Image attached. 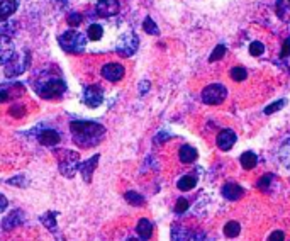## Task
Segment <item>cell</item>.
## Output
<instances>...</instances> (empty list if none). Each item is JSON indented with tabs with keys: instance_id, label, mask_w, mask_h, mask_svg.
<instances>
[{
	"instance_id": "obj_41",
	"label": "cell",
	"mask_w": 290,
	"mask_h": 241,
	"mask_svg": "<svg viewBox=\"0 0 290 241\" xmlns=\"http://www.w3.org/2000/svg\"><path fill=\"white\" fill-rule=\"evenodd\" d=\"M141 240V238H139ZM139 240H134V238H129V240H127V241H139Z\"/></svg>"
},
{
	"instance_id": "obj_37",
	"label": "cell",
	"mask_w": 290,
	"mask_h": 241,
	"mask_svg": "<svg viewBox=\"0 0 290 241\" xmlns=\"http://www.w3.org/2000/svg\"><path fill=\"white\" fill-rule=\"evenodd\" d=\"M272 180V175H265V177H261V180L258 182V189H267L268 184H270Z\"/></svg>"
},
{
	"instance_id": "obj_2",
	"label": "cell",
	"mask_w": 290,
	"mask_h": 241,
	"mask_svg": "<svg viewBox=\"0 0 290 241\" xmlns=\"http://www.w3.org/2000/svg\"><path fill=\"white\" fill-rule=\"evenodd\" d=\"M58 43H60V46L63 51L71 53V54H77L85 50V46H87V37H85V34H82L80 31L70 29L58 37Z\"/></svg>"
},
{
	"instance_id": "obj_14",
	"label": "cell",
	"mask_w": 290,
	"mask_h": 241,
	"mask_svg": "<svg viewBox=\"0 0 290 241\" xmlns=\"http://www.w3.org/2000/svg\"><path fill=\"white\" fill-rule=\"evenodd\" d=\"M37 139H39V143L43 146H56L61 138L54 129H43L39 133V136H37Z\"/></svg>"
},
{
	"instance_id": "obj_11",
	"label": "cell",
	"mask_w": 290,
	"mask_h": 241,
	"mask_svg": "<svg viewBox=\"0 0 290 241\" xmlns=\"http://www.w3.org/2000/svg\"><path fill=\"white\" fill-rule=\"evenodd\" d=\"M95 10L102 17H112L119 12V0H99Z\"/></svg>"
},
{
	"instance_id": "obj_29",
	"label": "cell",
	"mask_w": 290,
	"mask_h": 241,
	"mask_svg": "<svg viewBox=\"0 0 290 241\" xmlns=\"http://www.w3.org/2000/svg\"><path fill=\"white\" fill-rule=\"evenodd\" d=\"M285 104H287V101H285V99H282V101H278V102H273V104H270L267 109H265V114H268V116L273 114V112L280 111V109L284 107Z\"/></svg>"
},
{
	"instance_id": "obj_24",
	"label": "cell",
	"mask_w": 290,
	"mask_h": 241,
	"mask_svg": "<svg viewBox=\"0 0 290 241\" xmlns=\"http://www.w3.org/2000/svg\"><path fill=\"white\" fill-rule=\"evenodd\" d=\"M239 231H241V226L238 224L236 221H229L224 226V235H226L227 238H236V236L239 235Z\"/></svg>"
},
{
	"instance_id": "obj_6",
	"label": "cell",
	"mask_w": 290,
	"mask_h": 241,
	"mask_svg": "<svg viewBox=\"0 0 290 241\" xmlns=\"http://www.w3.org/2000/svg\"><path fill=\"white\" fill-rule=\"evenodd\" d=\"M137 46H139V39L134 33H126L120 36V39L117 41L116 51L124 58L133 56L134 53L137 51Z\"/></svg>"
},
{
	"instance_id": "obj_40",
	"label": "cell",
	"mask_w": 290,
	"mask_h": 241,
	"mask_svg": "<svg viewBox=\"0 0 290 241\" xmlns=\"http://www.w3.org/2000/svg\"><path fill=\"white\" fill-rule=\"evenodd\" d=\"M289 54H290V39H287L284 43V51H282V56L284 58H287Z\"/></svg>"
},
{
	"instance_id": "obj_23",
	"label": "cell",
	"mask_w": 290,
	"mask_h": 241,
	"mask_svg": "<svg viewBox=\"0 0 290 241\" xmlns=\"http://www.w3.org/2000/svg\"><path fill=\"white\" fill-rule=\"evenodd\" d=\"M41 223L46 226L50 231H56V212H46V214L41 218Z\"/></svg>"
},
{
	"instance_id": "obj_32",
	"label": "cell",
	"mask_w": 290,
	"mask_h": 241,
	"mask_svg": "<svg viewBox=\"0 0 290 241\" xmlns=\"http://www.w3.org/2000/svg\"><path fill=\"white\" fill-rule=\"evenodd\" d=\"M187 209H188V201H187V199H178L177 206H175V212H177V214H182V212H185Z\"/></svg>"
},
{
	"instance_id": "obj_19",
	"label": "cell",
	"mask_w": 290,
	"mask_h": 241,
	"mask_svg": "<svg viewBox=\"0 0 290 241\" xmlns=\"http://www.w3.org/2000/svg\"><path fill=\"white\" fill-rule=\"evenodd\" d=\"M171 241H195V235L187 233L184 228L173 226V229H171Z\"/></svg>"
},
{
	"instance_id": "obj_28",
	"label": "cell",
	"mask_w": 290,
	"mask_h": 241,
	"mask_svg": "<svg viewBox=\"0 0 290 241\" xmlns=\"http://www.w3.org/2000/svg\"><path fill=\"white\" fill-rule=\"evenodd\" d=\"M143 27H144V31H146L148 34H158V26L153 22V19H151V17H146V19H144Z\"/></svg>"
},
{
	"instance_id": "obj_26",
	"label": "cell",
	"mask_w": 290,
	"mask_h": 241,
	"mask_svg": "<svg viewBox=\"0 0 290 241\" xmlns=\"http://www.w3.org/2000/svg\"><path fill=\"white\" fill-rule=\"evenodd\" d=\"M248 77V71L244 70L243 67H234L233 70H231V78L236 82H244Z\"/></svg>"
},
{
	"instance_id": "obj_17",
	"label": "cell",
	"mask_w": 290,
	"mask_h": 241,
	"mask_svg": "<svg viewBox=\"0 0 290 241\" xmlns=\"http://www.w3.org/2000/svg\"><path fill=\"white\" fill-rule=\"evenodd\" d=\"M136 233L143 241L150 240L151 235H153V224H151L150 219H144V218L139 219V223H137V226H136Z\"/></svg>"
},
{
	"instance_id": "obj_16",
	"label": "cell",
	"mask_w": 290,
	"mask_h": 241,
	"mask_svg": "<svg viewBox=\"0 0 290 241\" xmlns=\"http://www.w3.org/2000/svg\"><path fill=\"white\" fill-rule=\"evenodd\" d=\"M222 195L226 199H229V201H239L244 195V190L243 187H239L236 184H226L222 187Z\"/></svg>"
},
{
	"instance_id": "obj_33",
	"label": "cell",
	"mask_w": 290,
	"mask_h": 241,
	"mask_svg": "<svg viewBox=\"0 0 290 241\" xmlns=\"http://www.w3.org/2000/svg\"><path fill=\"white\" fill-rule=\"evenodd\" d=\"M82 22V16L80 14H71L70 17H68V24H70L71 27H78Z\"/></svg>"
},
{
	"instance_id": "obj_25",
	"label": "cell",
	"mask_w": 290,
	"mask_h": 241,
	"mask_svg": "<svg viewBox=\"0 0 290 241\" xmlns=\"http://www.w3.org/2000/svg\"><path fill=\"white\" fill-rule=\"evenodd\" d=\"M88 37H90L92 41H100L103 36V29L99 26V24H92L90 27H88Z\"/></svg>"
},
{
	"instance_id": "obj_20",
	"label": "cell",
	"mask_w": 290,
	"mask_h": 241,
	"mask_svg": "<svg viewBox=\"0 0 290 241\" xmlns=\"http://www.w3.org/2000/svg\"><path fill=\"white\" fill-rule=\"evenodd\" d=\"M178 156H180V161H184V163H192V161L197 160V151H195V148L185 144V146L180 148Z\"/></svg>"
},
{
	"instance_id": "obj_36",
	"label": "cell",
	"mask_w": 290,
	"mask_h": 241,
	"mask_svg": "<svg viewBox=\"0 0 290 241\" xmlns=\"http://www.w3.org/2000/svg\"><path fill=\"white\" fill-rule=\"evenodd\" d=\"M268 241H285V235L282 231H273L268 236Z\"/></svg>"
},
{
	"instance_id": "obj_15",
	"label": "cell",
	"mask_w": 290,
	"mask_h": 241,
	"mask_svg": "<svg viewBox=\"0 0 290 241\" xmlns=\"http://www.w3.org/2000/svg\"><path fill=\"white\" fill-rule=\"evenodd\" d=\"M97 163H99V155H95L94 158H90V160H87L85 163H82L80 167H78V170H80V173L85 182L92 180V175H94V172L97 168Z\"/></svg>"
},
{
	"instance_id": "obj_12",
	"label": "cell",
	"mask_w": 290,
	"mask_h": 241,
	"mask_svg": "<svg viewBox=\"0 0 290 241\" xmlns=\"http://www.w3.org/2000/svg\"><path fill=\"white\" fill-rule=\"evenodd\" d=\"M14 56V43L9 36L0 34V65H5Z\"/></svg>"
},
{
	"instance_id": "obj_7",
	"label": "cell",
	"mask_w": 290,
	"mask_h": 241,
	"mask_svg": "<svg viewBox=\"0 0 290 241\" xmlns=\"http://www.w3.org/2000/svg\"><path fill=\"white\" fill-rule=\"evenodd\" d=\"M27 65H29V58H27V54H24V53L16 54L14 53V56L5 63V77L10 78V77H17V75L24 73L26 68H27Z\"/></svg>"
},
{
	"instance_id": "obj_30",
	"label": "cell",
	"mask_w": 290,
	"mask_h": 241,
	"mask_svg": "<svg viewBox=\"0 0 290 241\" xmlns=\"http://www.w3.org/2000/svg\"><path fill=\"white\" fill-rule=\"evenodd\" d=\"M263 43H260V41H255V43L250 44V53L251 56H261L263 54Z\"/></svg>"
},
{
	"instance_id": "obj_4",
	"label": "cell",
	"mask_w": 290,
	"mask_h": 241,
	"mask_svg": "<svg viewBox=\"0 0 290 241\" xmlns=\"http://www.w3.org/2000/svg\"><path fill=\"white\" fill-rule=\"evenodd\" d=\"M65 90H67V84H65L63 80H48L36 87V92L39 94V97L43 99L60 97V95L65 94Z\"/></svg>"
},
{
	"instance_id": "obj_10",
	"label": "cell",
	"mask_w": 290,
	"mask_h": 241,
	"mask_svg": "<svg viewBox=\"0 0 290 241\" xmlns=\"http://www.w3.org/2000/svg\"><path fill=\"white\" fill-rule=\"evenodd\" d=\"M102 77L109 82H119L124 77V67L119 63H107L102 68Z\"/></svg>"
},
{
	"instance_id": "obj_5",
	"label": "cell",
	"mask_w": 290,
	"mask_h": 241,
	"mask_svg": "<svg viewBox=\"0 0 290 241\" xmlns=\"http://www.w3.org/2000/svg\"><path fill=\"white\" fill-rule=\"evenodd\" d=\"M226 87L221 84H210L202 90V102L207 105H219L226 99Z\"/></svg>"
},
{
	"instance_id": "obj_1",
	"label": "cell",
	"mask_w": 290,
	"mask_h": 241,
	"mask_svg": "<svg viewBox=\"0 0 290 241\" xmlns=\"http://www.w3.org/2000/svg\"><path fill=\"white\" fill-rule=\"evenodd\" d=\"M73 141L80 148H94L105 136V127L92 120H73L70 124Z\"/></svg>"
},
{
	"instance_id": "obj_34",
	"label": "cell",
	"mask_w": 290,
	"mask_h": 241,
	"mask_svg": "<svg viewBox=\"0 0 290 241\" xmlns=\"http://www.w3.org/2000/svg\"><path fill=\"white\" fill-rule=\"evenodd\" d=\"M10 114H12L14 118H22V116L26 114V111H24V107H20V105H14V107L10 109Z\"/></svg>"
},
{
	"instance_id": "obj_22",
	"label": "cell",
	"mask_w": 290,
	"mask_h": 241,
	"mask_svg": "<svg viewBox=\"0 0 290 241\" xmlns=\"http://www.w3.org/2000/svg\"><path fill=\"white\" fill-rule=\"evenodd\" d=\"M195 185H197V177H192V175H185V177H182L180 180L177 182L178 190H182V192L190 190V189H193Z\"/></svg>"
},
{
	"instance_id": "obj_8",
	"label": "cell",
	"mask_w": 290,
	"mask_h": 241,
	"mask_svg": "<svg viewBox=\"0 0 290 241\" xmlns=\"http://www.w3.org/2000/svg\"><path fill=\"white\" fill-rule=\"evenodd\" d=\"M84 102L88 105V107H99L100 104L103 102V94H102V88L97 87V85H92L85 90L84 94Z\"/></svg>"
},
{
	"instance_id": "obj_27",
	"label": "cell",
	"mask_w": 290,
	"mask_h": 241,
	"mask_svg": "<svg viewBox=\"0 0 290 241\" xmlns=\"http://www.w3.org/2000/svg\"><path fill=\"white\" fill-rule=\"evenodd\" d=\"M126 201L129 202L131 206H143L144 204V197H141L137 192H126Z\"/></svg>"
},
{
	"instance_id": "obj_42",
	"label": "cell",
	"mask_w": 290,
	"mask_h": 241,
	"mask_svg": "<svg viewBox=\"0 0 290 241\" xmlns=\"http://www.w3.org/2000/svg\"><path fill=\"white\" fill-rule=\"evenodd\" d=\"M289 2H290V0H289Z\"/></svg>"
},
{
	"instance_id": "obj_39",
	"label": "cell",
	"mask_w": 290,
	"mask_h": 241,
	"mask_svg": "<svg viewBox=\"0 0 290 241\" xmlns=\"http://www.w3.org/2000/svg\"><path fill=\"white\" fill-rule=\"evenodd\" d=\"M7 206H9V201H7V197L3 194H0V212L5 211Z\"/></svg>"
},
{
	"instance_id": "obj_31",
	"label": "cell",
	"mask_w": 290,
	"mask_h": 241,
	"mask_svg": "<svg viewBox=\"0 0 290 241\" xmlns=\"http://www.w3.org/2000/svg\"><path fill=\"white\" fill-rule=\"evenodd\" d=\"M226 54V48L222 46V44H217L216 46V50L212 51V54L209 56V61H217V60H221V58Z\"/></svg>"
},
{
	"instance_id": "obj_35",
	"label": "cell",
	"mask_w": 290,
	"mask_h": 241,
	"mask_svg": "<svg viewBox=\"0 0 290 241\" xmlns=\"http://www.w3.org/2000/svg\"><path fill=\"white\" fill-rule=\"evenodd\" d=\"M284 0H278L277 2V10H278V16H280V19L285 20V16H287V9L284 7Z\"/></svg>"
},
{
	"instance_id": "obj_21",
	"label": "cell",
	"mask_w": 290,
	"mask_h": 241,
	"mask_svg": "<svg viewBox=\"0 0 290 241\" xmlns=\"http://www.w3.org/2000/svg\"><path fill=\"white\" fill-rule=\"evenodd\" d=\"M239 161H241V165H243L244 170H251V168L256 167L258 158H256V155H255L253 151H246V153L241 155Z\"/></svg>"
},
{
	"instance_id": "obj_9",
	"label": "cell",
	"mask_w": 290,
	"mask_h": 241,
	"mask_svg": "<svg viewBox=\"0 0 290 241\" xmlns=\"http://www.w3.org/2000/svg\"><path fill=\"white\" fill-rule=\"evenodd\" d=\"M234 143H236V133L231 129H222L216 138L217 148L222 151H229L234 146Z\"/></svg>"
},
{
	"instance_id": "obj_18",
	"label": "cell",
	"mask_w": 290,
	"mask_h": 241,
	"mask_svg": "<svg viewBox=\"0 0 290 241\" xmlns=\"http://www.w3.org/2000/svg\"><path fill=\"white\" fill-rule=\"evenodd\" d=\"M16 9H17L16 0H0V20L12 16L16 12Z\"/></svg>"
},
{
	"instance_id": "obj_3",
	"label": "cell",
	"mask_w": 290,
	"mask_h": 241,
	"mask_svg": "<svg viewBox=\"0 0 290 241\" xmlns=\"http://www.w3.org/2000/svg\"><path fill=\"white\" fill-rule=\"evenodd\" d=\"M56 156L61 175L67 178H73L75 173L78 172V167H80V155L71 150H60Z\"/></svg>"
},
{
	"instance_id": "obj_38",
	"label": "cell",
	"mask_w": 290,
	"mask_h": 241,
	"mask_svg": "<svg viewBox=\"0 0 290 241\" xmlns=\"http://www.w3.org/2000/svg\"><path fill=\"white\" fill-rule=\"evenodd\" d=\"M9 184L10 185H20V187H26L27 182L22 180V177H16V178H12V180H9Z\"/></svg>"
},
{
	"instance_id": "obj_13",
	"label": "cell",
	"mask_w": 290,
	"mask_h": 241,
	"mask_svg": "<svg viewBox=\"0 0 290 241\" xmlns=\"http://www.w3.org/2000/svg\"><path fill=\"white\" fill-rule=\"evenodd\" d=\"M24 221H26V214H24L22 211H19V209H16V211H12L5 219H3L2 228L9 231V229H14V228H17V226L24 224Z\"/></svg>"
}]
</instances>
